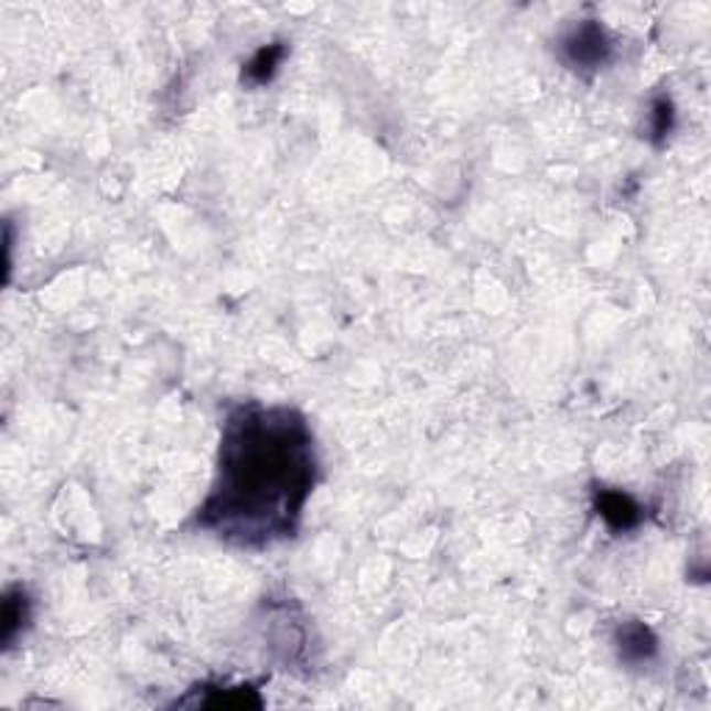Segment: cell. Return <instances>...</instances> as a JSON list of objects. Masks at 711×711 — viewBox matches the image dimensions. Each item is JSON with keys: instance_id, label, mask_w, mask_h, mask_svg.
Listing matches in <instances>:
<instances>
[{"instance_id": "1", "label": "cell", "mask_w": 711, "mask_h": 711, "mask_svg": "<svg viewBox=\"0 0 711 711\" xmlns=\"http://www.w3.org/2000/svg\"><path fill=\"white\" fill-rule=\"evenodd\" d=\"M317 481V440L306 414L245 400L223 420L215 481L190 526L234 548H272L301 534Z\"/></svg>"}, {"instance_id": "2", "label": "cell", "mask_w": 711, "mask_h": 711, "mask_svg": "<svg viewBox=\"0 0 711 711\" xmlns=\"http://www.w3.org/2000/svg\"><path fill=\"white\" fill-rule=\"evenodd\" d=\"M556 56L567 69L590 78L614 58V40L601 20H579L556 40Z\"/></svg>"}, {"instance_id": "3", "label": "cell", "mask_w": 711, "mask_h": 711, "mask_svg": "<svg viewBox=\"0 0 711 711\" xmlns=\"http://www.w3.org/2000/svg\"><path fill=\"white\" fill-rule=\"evenodd\" d=\"M592 506H595L597 517L608 526V531L614 534L634 531L645 517V509L636 504L628 492L612 489V486H597L592 492Z\"/></svg>"}, {"instance_id": "4", "label": "cell", "mask_w": 711, "mask_h": 711, "mask_svg": "<svg viewBox=\"0 0 711 711\" xmlns=\"http://www.w3.org/2000/svg\"><path fill=\"white\" fill-rule=\"evenodd\" d=\"M614 650H617V659L623 665H648L659 654V636L643 620H625L614 631Z\"/></svg>"}, {"instance_id": "5", "label": "cell", "mask_w": 711, "mask_h": 711, "mask_svg": "<svg viewBox=\"0 0 711 711\" xmlns=\"http://www.w3.org/2000/svg\"><path fill=\"white\" fill-rule=\"evenodd\" d=\"M31 625V597L25 586H9L3 595V648H12Z\"/></svg>"}, {"instance_id": "6", "label": "cell", "mask_w": 711, "mask_h": 711, "mask_svg": "<svg viewBox=\"0 0 711 711\" xmlns=\"http://www.w3.org/2000/svg\"><path fill=\"white\" fill-rule=\"evenodd\" d=\"M287 58V45L283 42H270V45L259 47V51L250 56V62L243 67V84L248 87H265L276 78L278 67Z\"/></svg>"}, {"instance_id": "7", "label": "cell", "mask_w": 711, "mask_h": 711, "mask_svg": "<svg viewBox=\"0 0 711 711\" xmlns=\"http://www.w3.org/2000/svg\"><path fill=\"white\" fill-rule=\"evenodd\" d=\"M215 694H197L184 705H212V709H243V705H261V698L254 687H208Z\"/></svg>"}, {"instance_id": "8", "label": "cell", "mask_w": 711, "mask_h": 711, "mask_svg": "<svg viewBox=\"0 0 711 711\" xmlns=\"http://www.w3.org/2000/svg\"><path fill=\"white\" fill-rule=\"evenodd\" d=\"M676 126V106H672L670 95H656L650 104V142L654 146H665V139L672 133Z\"/></svg>"}]
</instances>
